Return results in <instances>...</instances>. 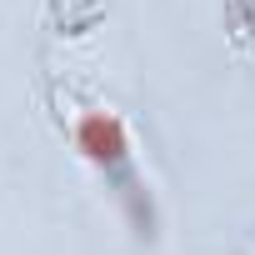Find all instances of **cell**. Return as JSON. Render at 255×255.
<instances>
[{
  "instance_id": "obj_1",
  "label": "cell",
  "mask_w": 255,
  "mask_h": 255,
  "mask_svg": "<svg viewBox=\"0 0 255 255\" xmlns=\"http://www.w3.org/2000/svg\"><path fill=\"white\" fill-rule=\"evenodd\" d=\"M55 120L60 130L70 135L75 155L100 175V185L115 195V205L125 210V220H130V230L140 240L155 235V200L140 180V165H135V140H130V125L120 120L115 105L85 95L80 85H65L60 100H55Z\"/></svg>"
}]
</instances>
